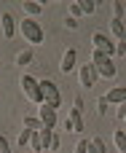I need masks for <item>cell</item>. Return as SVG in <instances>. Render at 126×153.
<instances>
[{
    "mask_svg": "<svg viewBox=\"0 0 126 153\" xmlns=\"http://www.w3.org/2000/svg\"><path fill=\"white\" fill-rule=\"evenodd\" d=\"M19 35H21V40H27L30 46H40V43L46 40L43 24H40L38 19H30V16L19 19Z\"/></svg>",
    "mask_w": 126,
    "mask_h": 153,
    "instance_id": "1",
    "label": "cell"
},
{
    "mask_svg": "<svg viewBox=\"0 0 126 153\" xmlns=\"http://www.w3.org/2000/svg\"><path fill=\"white\" fill-rule=\"evenodd\" d=\"M91 65H94V70H97L99 78H116V73H118L116 59L107 56V54H102V51H91Z\"/></svg>",
    "mask_w": 126,
    "mask_h": 153,
    "instance_id": "2",
    "label": "cell"
},
{
    "mask_svg": "<svg viewBox=\"0 0 126 153\" xmlns=\"http://www.w3.org/2000/svg\"><path fill=\"white\" fill-rule=\"evenodd\" d=\"M40 100H43V105L59 110V105H62V91H59V86H56L51 78H43V81H40Z\"/></svg>",
    "mask_w": 126,
    "mask_h": 153,
    "instance_id": "3",
    "label": "cell"
},
{
    "mask_svg": "<svg viewBox=\"0 0 126 153\" xmlns=\"http://www.w3.org/2000/svg\"><path fill=\"white\" fill-rule=\"evenodd\" d=\"M19 89H21L24 100H30L32 105H43V100H40V81L35 75H21L19 78Z\"/></svg>",
    "mask_w": 126,
    "mask_h": 153,
    "instance_id": "4",
    "label": "cell"
},
{
    "mask_svg": "<svg viewBox=\"0 0 126 153\" xmlns=\"http://www.w3.org/2000/svg\"><path fill=\"white\" fill-rule=\"evenodd\" d=\"M91 46H94V51H102L107 56H116V40L107 32H102V30L91 32Z\"/></svg>",
    "mask_w": 126,
    "mask_h": 153,
    "instance_id": "5",
    "label": "cell"
},
{
    "mask_svg": "<svg viewBox=\"0 0 126 153\" xmlns=\"http://www.w3.org/2000/svg\"><path fill=\"white\" fill-rule=\"evenodd\" d=\"M0 30H3V38H5V40L16 38V35H19V19H16L11 11H3V13H0Z\"/></svg>",
    "mask_w": 126,
    "mask_h": 153,
    "instance_id": "6",
    "label": "cell"
},
{
    "mask_svg": "<svg viewBox=\"0 0 126 153\" xmlns=\"http://www.w3.org/2000/svg\"><path fill=\"white\" fill-rule=\"evenodd\" d=\"M38 121L43 124V129H54V132H56L59 110H54V108H48V105H38Z\"/></svg>",
    "mask_w": 126,
    "mask_h": 153,
    "instance_id": "7",
    "label": "cell"
},
{
    "mask_svg": "<svg viewBox=\"0 0 126 153\" xmlns=\"http://www.w3.org/2000/svg\"><path fill=\"white\" fill-rule=\"evenodd\" d=\"M97 81H99V75H97L94 65H91V62H83V65L78 67V83L86 86V89H91V86H97Z\"/></svg>",
    "mask_w": 126,
    "mask_h": 153,
    "instance_id": "8",
    "label": "cell"
},
{
    "mask_svg": "<svg viewBox=\"0 0 126 153\" xmlns=\"http://www.w3.org/2000/svg\"><path fill=\"white\" fill-rule=\"evenodd\" d=\"M83 126H86V121H83V113H78V110H70V113H67V118H64V129H67V132H75V134H81V132H83Z\"/></svg>",
    "mask_w": 126,
    "mask_h": 153,
    "instance_id": "9",
    "label": "cell"
},
{
    "mask_svg": "<svg viewBox=\"0 0 126 153\" xmlns=\"http://www.w3.org/2000/svg\"><path fill=\"white\" fill-rule=\"evenodd\" d=\"M75 67H78V51H75V48H64L62 62H59V70H62V73H70V70H75Z\"/></svg>",
    "mask_w": 126,
    "mask_h": 153,
    "instance_id": "10",
    "label": "cell"
},
{
    "mask_svg": "<svg viewBox=\"0 0 126 153\" xmlns=\"http://www.w3.org/2000/svg\"><path fill=\"white\" fill-rule=\"evenodd\" d=\"M107 105H124L126 102V86H113L107 94H105Z\"/></svg>",
    "mask_w": 126,
    "mask_h": 153,
    "instance_id": "11",
    "label": "cell"
},
{
    "mask_svg": "<svg viewBox=\"0 0 126 153\" xmlns=\"http://www.w3.org/2000/svg\"><path fill=\"white\" fill-rule=\"evenodd\" d=\"M124 30H126V19H110V38L118 43V40H124Z\"/></svg>",
    "mask_w": 126,
    "mask_h": 153,
    "instance_id": "12",
    "label": "cell"
},
{
    "mask_svg": "<svg viewBox=\"0 0 126 153\" xmlns=\"http://www.w3.org/2000/svg\"><path fill=\"white\" fill-rule=\"evenodd\" d=\"M21 11H24L30 19H35V16H40V13H43V3H35V0H24V3H21Z\"/></svg>",
    "mask_w": 126,
    "mask_h": 153,
    "instance_id": "13",
    "label": "cell"
},
{
    "mask_svg": "<svg viewBox=\"0 0 126 153\" xmlns=\"http://www.w3.org/2000/svg\"><path fill=\"white\" fill-rule=\"evenodd\" d=\"M86 153H107V143L102 137H89V151Z\"/></svg>",
    "mask_w": 126,
    "mask_h": 153,
    "instance_id": "14",
    "label": "cell"
},
{
    "mask_svg": "<svg viewBox=\"0 0 126 153\" xmlns=\"http://www.w3.org/2000/svg\"><path fill=\"white\" fill-rule=\"evenodd\" d=\"M113 145H116V151H118V153H126V129H116V134H113Z\"/></svg>",
    "mask_w": 126,
    "mask_h": 153,
    "instance_id": "15",
    "label": "cell"
},
{
    "mask_svg": "<svg viewBox=\"0 0 126 153\" xmlns=\"http://www.w3.org/2000/svg\"><path fill=\"white\" fill-rule=\"evenodd\" d=\"M21 126L30 129V132H40V129H43V124L38 121V116H24V118H21Z\"/></svg>",
    "mask_w": 126,
    "mask_h": 153,
    "instance_id": "16",
    "label": "cell"
},
{
    "mask_svg": "<svg viewBox=\"0 0 126 153\" xmlns=\"http://www.w3.org/2000/svg\"><path fill=\"white\" fill-rule=\"evenodd\" d=\"M13 59H16V65H19V67H21V65H30V62H32V48H21Z\"/></svg>",
    "mask_w": 126,
    "mask_h": 153,
    "instance_id": "17",
    "label": "cell"
},
{
    "mask_svg": "<svg viewBox=\"0 0 126 153\" xmlns=\"http://www.w3.org/2000/svg\"><path fill=\"white\" fill-rule=\"evenodd\" d=\"M32 134H35V132H30V129H24V126H21V132H19V140H16V145H19V148H30V140H32Z\"/></svg>",
    "mask_w": 126,
    "mask_h": 153,
    "instance_id": "18",
    "label": "cell"
},
{
    "mask_svg": "<svg viewBox=\"0 0 126 153\" xmlns=\"http://www.w3.org/2000/svg\"><path fill=\"white\" fill-rule=\"evenodd\" d=\"M113 19H121V22L126 19V3L124 0H116L113 3Z\"/></svg>",
    "mask_w": 126,
    "mask_h": 153,
    "instance_id": "19",
    "label": "cell"
},
{
    "mask_svg": "<svg viewBox=\"0 0 126 153\" xmlns=\"http://www.w3.org/2000/svg\"><path fill=\"white\" fill-rule=\"evenodd\" d=\"M38 134H40V145H43V151H48V145H51V137H54V129H40Z\"/></svg>",
    "mask_w": 126,
    "mask_h": 153,
    "instance_id": "20",
    "label": "cell"
},
{
    "mask_svg": "<svg viewBox=\"0 0 126 153\" xmlns=\"http://www.w3.org/2000/svg\"><path fill=\"white\" fill-rule=\"evenodd\" d=\"M81 11H83V16H89V13L97 11V3L94 0H81Z\"/></svg>",
    "mask_w": 126,
    "mask_h": 153,
    "instance_id": "21",
    "label": "cell"
},
{
    "mask_svg": "<svg viewBox=\"0 0 126 153\" xmlns=\"http://www.w3.org/2000/svg\"><path fill=\"white\" fill-rule=\"evenodd\" d=\"M40 151H43V145H40V134L35 132L32 140H30V153H40Z\"/></svg>",
    "mask_w": 126,
    "mask_h": 153,
    "instance_id": "22",
    "label": "cell"
},
{
    "mask_svg": "<svg viewBox=\"0 0 126 153\" xmlns=\"http://www.w3.org/2000/svg\"><path fill=\"white\" fill-rule=\"evenodd\" d=\"M62 148V137H59V132H54V137H51V145H48V151L51 153H59Z\"/></svg>",
    "mask_w": 126,
    "mask_h": 153,
    "instance_id": "23",
    "label": "cell"
},
{
    "mask_svg": "<svg viewBox=\"0 0 126 153\" xmlns=\"http://www.w3.org/2000/svg\"><path fill=\"white\" fill-rule=\"evenodd\" d=\"M67 11H70V16H73V19H81V16H83L81 3H70V5H67Z\"/></svg>",
    "mask_w": 126,
    "mask_h": 153,
    "instance_id": "24",
    "label": "cell"
},
{
    "mask_svg": "<svg viewBox=\"0 0 126 153\" xmlns=\"http://www.w3.org/2000/svg\"><path fill=\"white\" fill-rule=\"evenodd\" d=\"M97 116H107V100H105V94L97 100Z\"/></svg>",
    "mask_w": 126,
    "mask_h": 153,
    "instance_id": "25",
    "label": "cell"
},
{
    "mask_svg": "<svg viewBox=\"0 0 126 153\" xmlns=\"http://www.w3.org/2000/svg\"><path fill=\"white\" fill-rule=\"evenodd\" d=\"M86 151H89V137H81V140L75 143V151L73 153H86Z\"/></svg>",
    "mask_w": 126,
    "mask_h": 153,
    "instance_id": "26",
    "label": "cell"
},
{
    "mask_svg": "<svg viewBox=\"0 0 126 153\" xmlns=\"http://www.w3.org/2000/svg\"><path fill=\"white\" fill-rule=\"evenodd\" d=\"M13 148H11V143H8V137L5 134H0V153H11Z\"/></svg>",
    "mask_w": 126,
    "mask_h": 153,
    "instance_id": "27",
    "label": "cell"
},
{
    "mask_svg": "<svg viewBox=\"0 0 126 153\" xmlns=\"http://www.w3.org/2000/svg\"><path fill=\"white\" fill-rule=\"evenodd\" d=\"M83 108H86V105H83V97L78 94V97L73 100V110H78V113H83Z\"/></svg>",
    "mask_w": 126,
    "mask_h": 153,
    "instance_id": "28",
    "label": "cell"
},
{
    "mask_svg": "<svg viewBox=\"0 0 126 153\" xmlns=\"http://www.w3.org/2000/svg\"><path fill=\"white\" fill-rule=\"evenodd\" d=\"M116 56H126V43H124V40L116 43ZM116 56H113V59H116Z\"/></svg>",
    "mask_w": 126,
    "mask_h": 153,
    "instance_id": "29",
    "label": "cell"
},
{
    "mask_svg": "<svg viewBox=\"0 0 126 153\" xmlns=\"http://www.w3.org/2000/svg\"><path fill=\"white\" fill-rule=\"evenodd\" d=\"M64 27H67V30H78V19H73V16H64Z\"/></svg>",
    "mask_w": 126,
    "mask_h": 153,
    "instance_id": "30",
    "label": "cell"
},
{
    "mask_svg": "<svg viewBox=\"0 0 126 153\" xmlns=\"http://www.w3.org/2000/svg\"><path fill=\"white\" fill-rule=\"evenodd\" d=\"M116 118H121V121L126 118V102L124 105H116Z\"/></svg>",
    "mask_w": 126,
    "mask_h": 153,
    "instance_id": "31",
    "label": "cell"
},
{
    "mask_svg": "<svg viewBox=\"0 0 126 153\" xmlns=\"http://www.w3.org/2000/svg\"><path fill=\"white\" fill-rule=\"evenodd\" d=\"M124 124H126V118H124Z\"/></svg>",
    "mask_w": 126,
    "mask_h": 153,
    "instance_id": "32",
    "label": "cell"
},
{
    "mask_svg": "<svg viewBox=\"0 0 126 153\" xmlns=\"http://www.w3.org/2000/svg\"><path fill=\"white\" fill-rule=\"evenodd\" d=\"M27 153H30V151H27Z\"/></svg>",
    "mask_w": 126,
    "mask_h": 153,
    "instance_id": "33",
    "label": "cell"
}]
</instances>
